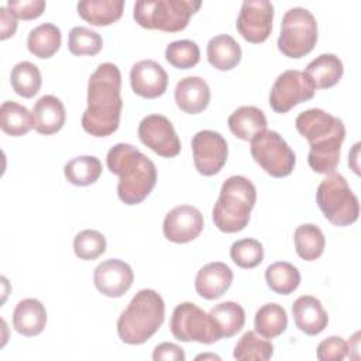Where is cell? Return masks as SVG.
<instances>
[{
  "mask_svg": "<svg viewBox=\"0 0 361 361\" xmlns=\"http://www.w3.org/2000/svg\"><path fill=\"white\" fill-rule=\"evenodd\" d=\"M121 72L111 62L100 63L87 80V107L82 116L83 130L93 137H107L120 124L123 109Z\"/></svg>",
  "mask_w": 361,
  "mask_h": 361,
  "instance_id": "6da1fadb",
  "label": "cell"
},
{
  "mask_svg": "<svg viewBox=\"0 0 361 361\" xmlns=\"http://www.w3.org/2000/svg\"><path fill=\"white\" fill-rule=\"evenodd\" d=\"M295 126L298 133L309 142V166L316 173L330 175L336 172L341 144L345 138L343 120L322 109H309L296 117Z\"/></svg>",
  "mask_w": 361,
  "mask_h": 361,
  "instance_id": "7a4b0ae2",
  "label": "cell"
},
{
  "mask_svg": "<svg viewBox=\"0 0 361 361\" xmlns=\"http://www.w3.org/2000/svg\"><path fill=\"white\" fill-rule=\"evenodd\" d=\"M107 168L117 175V195L124 204L141 203L157 183L155 164L131 144L113 145L106 157Z\"/></svg>",
  "mask_w": 361,
  "mask_h": 361,
  "instance_id": "3957f363",
  "label": "cell"
},
{
  "mask_svg": "<svg viewBox=\"0 0 361 361\" xmlns=\"http://www.w3.org/2000/svg\"><path fill=\"white\" fill-rule=\"evenodd\" d=\"M165 319V303L154 289H141L130 300L117 320V334L121 341L138 345L149 340Z\"/></svg>",
  "mask_w": 361,
  "mask_h": 361,
  "instance_id": "277c9868",
  "label": "cell"
},
{
  "mask_svg": "<svg viewBox=\"0 0 361 361\" xmlns=\"http://www.w3.org/2000/svg\"><path fill=\"white\" fill-rule=\"evenodd\" d=\"M257 200L254 183L241 175L227 178L213 207L214 226L223 233H237L247 227Z\"/></svg>",
  "mask_w": 361,
  "mask_h": 361,
  "instance_id": "5b68a950",
  "label": "cell"
},
{
  "mask_svg": "<svg viewBox=\"0 0 361 361\" xmlns=\"http://www.w3.org/2000/svg\"><path fill=\"white\" fill-rule=\"evenodd\" d=\"M200 6L199 0H140L134 4L133 17L142 28L178 32L186 28Z\"/></svg>",
  "mask_w": 361,
  "mask_h": 361,
  "instance_id": "8992f818",
  "label": "cell"
},
{
  "mask_svg": "<svg viewBox=\"0 0 361 361\" xmlns=\"http://www.w3.org/2000/svg\"><path fill=\"white\" fill-rule=\"evenodd\" d=\"M316 202L324 217L337 227L350 226L358 219V197L350 189L345 178L337 172L327 175L319 183Z\"/></svg>",
  "mask_w": 361,
  "mask_h": 361,
  "instance_id": "52a82bcc",
  "label": "cell"
},
{
  "mask_svg": "<svg viewBox=\"0 0 361 361\" xmlns=\"http://www.w3.org/2000/svg\"><path fill=\"white\" fill-rule=\"evenodd\" d=\"M317 42V23L314 16L305 7L289 8L281 23L278 49L288 58L299 59L314 48Z\"/></svg>",
  "mask_w": 361,
  "mask_h": 361,
  "instance_id": "ba28073f",
  "label": "cell"
},
{
  "mask_svg": "<svg viewBox=\"0 0 361 361\" xmlns=\"http://www.w3.org/2000/svg\"><path fill=\"white\" fill-rule=\"evenodd\" d=\"M254 161L271 176L283 178L295 168L296 157L288 142L276 131H264L250 141Z\"/></svg>",
  "mask_w": 361,
  "mask_h": 361,
  "instance_id": "9c48e42d",
  "label": "cell"
},
{
  "mask_svg": "<svg viewBox=\"0 0 361 361\" xmlns=\"http://www.w3.org/2000/svg\"><path fill=\"white\" fill-rule=\"evenodd\" d=\"M169 329L176 340L185 343L212 344L220 340L209 314L192 302H182L173 309Z\"/></svg>",
  "mask_w": 361,
  "mask_h": 361,
  "instance_id": "30bf717a",
  "label": "cell"
},
{
  "mask_svg": "<svg viewBox=\"0 0 361 361\" xmlns=\"http://www.w3.org/2000/svg\"><path fill=\"white\" fill-rule=\"evenodd\" d=\"M316 87L310 78L298 69L282 72L274 82L269 93V106L275 113H286L296 104L310 100Z\"/></svg>",
  "mask_w": 361,
  "mask_h": 361,
  "instance_id": "8fae6325",
  "label": "cell"
},
{
  "mask_svg": "<svg viewBox=\"0 0 361 361\" xmlns=\"http://www.w3.org/2000/svg\"><path fill=\"white\" fill-rule=\"evenodd\" d=\"M193 162L197 172L212 176L221 171L227 161L228 147L224 137L213 130H200L192 138Z\"/></svg>",
  "mask_w": 361,
  "mask_h": 361,
  "instance_id": "7c38bea8",
  "label": "cell"
},
{
  "mask_svg": "<svg viewBox=\"0 0 361 361\" xmlns=\"http://www.w3.org/2000/svg\"><path fill=\"white\" fill-rule=\"evenodd\" d=\"M274 6L268 0H245L237 17V31L252 44L264 42L272 31Z\"/></svg>",
  "mask_w": 361,
  "mask_h": 361,
  "instance_id": "4fadbf2b",
  "label": "cell"
},
{
  "mask_svg": "<svg viewBox=\"0 0 361 361\" xmlns=\"http://www.w3.org/2000/svg\"><path fill=\"white\" fill-rule=\"evenodd\" d=\"M138 137L144 145L162 158H173L180 152V141L172 123L162 114H149L138 126Z\"/></svg>",
  "mask_w": 361,
  "mask_h": 361,
  "instance_id": "5bb4252c",
  "label": "cell"
},
{
  "mask_svg": "<svg viewBox=\"0 0 361 361\" xmlns=\"http://www.w3.org/2000/svg\"><path fill=\"white\" fill-rule=\"evenodd\" d=\"M203 226V216L199 209L190 204H180L165 216L162 231L166 240L185 244L195 240L202 233Z\"/></svg>",
  "mask_w": 361,
  "mask_h": 361,
  "instance_id": "9a60e30c",
  "label": "cell"
},
{
  "mask_svg": "<svg viewBox=\"0 0 361 361\" xmlns=\"http://www.w3.org/2000/svg\"><path fill=\"white\" fill-rule=\"evenodd\" d=\"M134 274L131 267L117 258H110L100 262L93 272L96 289L109 298L123 296L133 285Z\"/></svg>",
  "mask_w": 361,
  "mask_h": 361,
  "instance_id": "2e32d148",
  "label": "cell"
},
{
  "mask_svg": "<svg viewBox=\"0 0 361 361\" xmlns=\"http://www.w3.org/2000/svg\"><path fill=\"white\" fill-rule=\"evenodd\" d=\"M130 83L135 94L144 99H155L165 93L168 87V75L158 62L142 59L133 65L130 71Z\"/></svg>",
  "mask_w": 361,
  "mask_h": 361,
  "instance_id": "e0dca14e",
  "label": "cell"
},
{
  "mask_svg": "<svg viewBox=\"0 0 361 361\" xmlns=\"http://www.w3.org/2000/svg\"><path fill=\"white\" fill-rule=\"evenodd\" d=\"M233 282V271L230 269L228 265L220 261L209 262L203 265L195 278V289L199 296L213 300L230 288Z\"/></svg>",
  "mask_w": 361,
  "mask_h": 361,
  "instance_id": "ac0fdd59",
  "label": "cell"
},
{
  "mask_svg": "<svg viewBox=\"0 0 361 361\" xmlns=\"http://www.w3.org/2000/svg\"><path fill=\"white\" fill-rule=\"evenodd\" d=\"M295 326L307 336L320 334L329 323L327 312L322 302L312 295L299 296L292 305Z\"/></svg>",
  "mask_w": 361,
  "mask_h": 361,
  "instance_id": "d6986e66",
  "label": "cell"
},
{
  "mask_svg": "<svg viewBox=\"0 0 361 361\" xmlns=\"http://www.w3.org/2000/svg\"><path fill=\"white\" fill-rule=\"evenodd\" d=\"M176 106L189 114L203 111L210 102V89L204 79L199 76H186L175 87Z\"/></svg>",
  "mask_w": 361,
  "mask_h": 361,
  "instance_id": "ffe728a7",
  "label": "cell"
},
{
  "mask_svg": "<svg viewBox=\"0 0 361 361\" xmlns=\"http://www.w3.org/2000/svg\"><path fill=\"white\" fill-rule=\"evenodd\" d=\"M32 121L37 133L51 135L58 133L66 120L63 103L52 94L39 97L32 107Z\"/></svg>",
  "mask_w": 361,
  "mask_h": 361,
  "instance_id": "44dd1931",
  "label": "cell"
},
{
  "mask_svg": "<svg viewBox=\"0 0 361 361\" xmlns=\"http://www.w3.org/2000/svg\"><path fill=\"white\" fill-rule=\"evenodd\" d=\"M47 324L45 306L34 298L23 299L13 312V326L16 331L25 337L38 336Z\"/></svg>",
  "mask_w": 361,
  "mask_h": 361,
  "instance_id": "7402d4cb",
  "label": "cell"
},
{
  "mask_svg": "<svg viewBox=\"0 0 361 361\" xmlns=\"http://www.w3.org/2000/svg\"><path fill=\"white\" fill-rule=\"evenodd\" d=\"M230 131L243 141H251L267 131V118L255 106H241L228 116Z\"/></svg>",
  "mask_w": 361,
  "mask_h": 361,
  "instance_id": "603a6c76",
  "label": "cell"
},
{
  "mask_svg": "<svg viewBox=\"0 0 361 361\" xmlns=\"http://www.w3.org/2000/svg\"><path fill=\"white\" fill-rule=\"evenodd\" d=\"M341 59L334 54H322L310 61L305 73L310 78L316 89H329L337 85L343 76Z\"/></svg>",
  "mask_w": 361,
  "mask_h": 361,
  "instance_id": "cb8c5ba5",
  "label": "cell"
},
{
  "mask_svg": "<svg viewBox=\"0 0 361 361\" xmlns=\"http://www.w3.org/2000/svg\"><path fill=\"white\" fill-rule=\"evenodd\" d=\"M220 338L233 337L245 323V312L237 302H221L207 313Z\"/></svg>",
  "mask_w": 361,
  "mask_h": 361,
  "instance_id": "d4e9b609",
  "label": "cell"
},
{
  "mask_svg": "<svg viewBox=\"0 0 361 361\" xmlns=\"http://www.w3.org/2000/svg\"><path fill=\"white\" fill-rule=\"evenodd\" d=\"M207 61L219 71H230L241 61V47L228 34H220L207 42Z\"/></svg>",
  "mask_w": 361,
  "mask_h": 361,
  "instance_id": "484cf974",
  "label": "cell"
},
{
  "mask_svg": "<svg viewBox=\"0 0 361 361\" xmlns=\"http://www.w3.org/2000/svg\"><path fill=\"white\" fill-rule=\"evenodd\" d=\"M79 16L92 25L116 23L124 10L123 0H82L76 4Z\"/></svg>",
  "mask_w": 361,
  "mask_h": 361,
  "instance_id": "4316f807",
  "label": "cell"
},
{
  "mask_svg": "<svg viewBox=\"0 0 361 361\" xmlns=\"http://www.w3.org/2000/svg\"><path fill=\"white\" fill-rule=\"evenodd\" d=\"M62 34L59 27L51 23H44L32 28L27 38L28 51L41 59L51 58L61 47Z\"/></svg>",
  "mask_w": 361,
  "mask_h": 361,
  "instance_id": "83f0119b",
  "label": "cell"
},
{
  "mask_svg": "<svg viewBox=\"0 0 361 361\" xmlns=\"http://www.w3.org/2000/svg\"><path fill=\"white\" fill-rule=\"evenodd\" d=\"M0 127L7 135L21 137L34 128L32 113L17 102H3L0 107Z\"/></svg>",
  "mask_w": 361,
  "mask_h": 361,
  "instance_id": "f1b7e54d",
  "label": "cell"
},
{
  "mask_svg": "<svg viewBox=\"0 0 361 361\" xmlns=\"http://www.w3.org/2000/svg\"><path fill=\"white\" fill-rule=\"evenodd\" d=\"M296 254L305 261L317 259L326 247V238L323 231L312 223L300 224L293 233Z\"/></svg>",
  "mask_w": 361,
  "mask_h": 361,
  "instance_id": "f546056e",
  "label": "cell"
},
{
  "mask_svg": "<svg viewBox=\"0 0 361 361\" xmlns=\"http://www.w3.org/2000/svg\"><path fill=\"white\" fill-rule=\"evenodd\" d=\"M102 171V162L93 155L76 157L68 161L63 166L66 180L75 186H87L94 183L100 178Z\"/></svg>",
  "mask_w": 361,
  "mask_h": 361,
  "instance_id": "4dcf8cb0",
  "label": "cell"
},
{
  "mask_svg": "<svg viewBox=\"0 0 361 361\" xmlns=\"http://www.w3.org/2000/svg\"><path fill=\"white\" fill-rule=\"evenodd\" d=\"M255 331L264 338H275L281 336L288 326L285 309L278 303H267L261 306L254 317Z\"/></svg>",
  "mask_w": 361,
  "mask_h": 361,
  "instance_id": "1f68e13d",
  "label": "cell"
},
{
  "mask_svg": "<svg viewBox=\"0 0 361 361\" xmlns=\"http://www.w3.org/2000/svg\"><path fill=\"white\" fill-rule=\"evenodd\" d=\"M265 281L275 293L289 295L298 289L300 283V272L293 264L278 261L265 269Z\"/></svg>",
  "mask_w": 361,
  "mask_h": 361,
  "instance_id": "d6a6232c",
  "label": "cell"
},
{
  "mask_svg": "<svg viewBox=\"0 0 361 361\" xmlns=\"http://www.w3.org/2000/svg\"><path fill=\"white\" fill-rule=\"evenodd\" d=\"M274 354V345L268 338H262L257 331L248 330L237 341L233 357L237 361H267Z\"/></svg>",
  "mask_w": 361,
  "mask_h": 361,
  "instance_id": "836d02e7",
  "label": "cell"
},
{
  "mask_svg": "<svg viewBox=\"0 0 361 361\" xmlns=\"http://www.w3.org/2000/svg\"><path fill=\"white\" fill-rule=\"evenodd\" d=\"M41 72L37 65L28 61H21L16 63L11 69L10 83L13 90L25 99L35 96L41 87Z\"/></svg>",
  "mask_w": 361,
  "mask_h": 361,
  "instance_id": "e575fe53",
  "label": "cell"
},
{
  "mask_svg": "<svg viewBox=\"0 0 361 361\" xmlns=\"http://www.w3.org/2000/svg\"><path fill=\"white\" fill-rule=\"evenodd\" d=\"M165 59L178 69H189L200 61V49L190 39L172 41L165 48Z\"/></svg>",
  "mask_w": 361,
  "mask_h": 361,
  "instance_id": "d590c367",
  "label": "cell"
},
{
  "mask_svg": "<svg viewBox=\"0 0 361 361\" xmlns=\"http://www.w3.org/2000/svg\"><path fill=\"white\" fill-rule=\"evenodd\" d=\"M103 47V39L99 32L87 28V27H73L69 31L68 37V48L71 54L80 55H96L100 52Z\"/></svg>",
  "mask_w": 361,
  "mask_h": 361,
  "instance_id": "8d00e7d4",
  "label": "cell"
},
{
  "mask_svg": "<svg viewBox=\"0 0 361 361\" xmlns=\"http://www.w3.org/2000/svg\"><path fill=\"white\" fill-rule=\"evenodd\" d=\"M230 257L240 268H255L264 259V247L255 238H241L233 243Z\"/></svg>",
  "mask_w": 361,
  "mask_h": 361,
  "instance_id": "74e56055",
  "label": "cell"
},
{
  "mask_svg": "<svg viewBox=\"0 0 361 361\" xmlns=\"http://www.w3.org/2000/svg\"><path fill=\"white\" fill-rule=\"evenodd\" d=\"M73 251L80 259H96L106 251V238L97 230H83L73 238Z\"/></svg>",
  "mask_w": 361,
  "mask_h": 361,
  "instance_id": "f35d334b",
  "label": "cell"
},
{
  "mask_svg": "<svg viewBox=\"0 0 361 361\" xmlns=\"http://www.w3.org/2000/svg\"><path fill=\"white\" fill-rule=\"evenodd\" d=\"M316 354L320 361H341L348 354V344L338 336H330L319 343Z\"/></svg>",
  "mask_w": 361,
  "mask_h": 361,
  "instance_id": "ab89813d",
  "label": "cell"
},
{
  "mask_svg": "<svg viewBox=\"0 0 361 361\" xmlns=\"http://www.w3.org/2000/svg\"><path fill=\"white\" fill-rule=\"evenodd\" d=\"M44 0H8V10L21 20H34L38 18L45 10Z\"/></svg>",
  "mask_w": 361,
  "mask_h": 361,
  "instance_id": "60d3db41",
  "label": "cell"
},
{
  "mask_svg": "<svg viewBox=\"0 0 361 361\" xmlns=\"http://www.w3.org/2000/svg\"><path fill=\"white\" fill-rule=\"evenodd\" d=\"M185 351L182 347L173 343H161L154 348L152 360L161 361V360H169V361H185Z\"/></svg>",
  "mask_w": 361,
  "mask_h": 361,
  "instance_id": "b9f144b4",
  "label": "cell"
},
{
  "mask_svg": "<svg viewBox=\"0 0 361 361\" xmlns=\"http://www.w3.org/2000/svg\"><path fill=\"white\" fill-rule=\"evenodd\" d=\"M17 17L8 10V7H0V39L4 41L16 34Z\"/></svg>",
  "mask_w": 361,
  "mask_h": 361,
  "instance_id": "7bdbcfd3",
  "label": "cell"
},
{
  "mask_svg": "<svg viewBox=\"0 0 361 361\" xmlns=\"http://www.w3.org/2000/svg\"><path fill=\"white\" fill-rule=\"evenodd\" d=\"M200 358H212V360H220V357H217V355H214V354H202V355H197L196 357V360H200Z\"/></svg>",
  "mask_w": 361,
  "mask_h": 361,
  "instance_id": "ee69618b",
  "label": "cell"
}]
</instances>
